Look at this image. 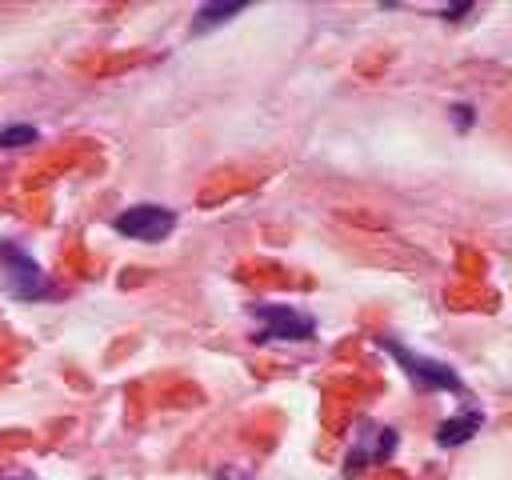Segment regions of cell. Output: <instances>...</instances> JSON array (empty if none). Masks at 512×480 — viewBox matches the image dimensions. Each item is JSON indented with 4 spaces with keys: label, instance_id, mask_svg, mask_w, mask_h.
Instances as JSON below:
<instances>
[{
    "label": "cell",
    "instance_id": "7",
    "mask_svg": "<svg viewBox=\"0 0 512 480\" xmlns=\"http://www.w3.org/2000/svg\"><path fill=\"white\" fill-rule=\"evenodd\" d=\"M32 140H36V128H32V124H12V128H4V132H0V144H4V148L32 144Z\"/></svg>",
    "mask_w": 512,
    "mask_h": 480
},
{
    "label": "cell",
    "instance_id": "2",
    "mask_svg": "<svg viewBox=\"0 0 512 480\" xmlns=\"http://www.w3.org/2000/svg\"><path fill=\"white\" fill-rule=\"evenodd\" d=\"M388 352L408 368V376H412L420 388L460 392V376H456L452 368H444V364H436V360H424V356H416V352H408V348H400V344H388Z\"/></svg>",
    "mask_w": 512,
    "mask_h": 480
},
{
    "label": "cell",
    "instance_id": "4",
    "mask_svg": "<svg viewBox=\"0 0 512 480\" xmlns=\"http://www.w3.org/2000/svg\"><path fill=\"white\" fill-rule=\"evenodd\" d=\"M4 268H8V272H16V280H12L16 296H40L44 280H40L36 264H32L24 252H16V248H4Z\"/></svg>",
    "mask_w": 512,
    "mask_h": 480
},
{
    "label": "cell",
    "instance_id": "1",
    "mask_svg": "<svg viewBox=\"0 0 512 480\" xmlns=\"http://www.w3.org/2000/svg\"><path fill=\"white\" fill-rule=\"evenodd\" d=\"M172 224H176V216L168 208H156V204H136V208L116 216V232L132 236V240H164L172 232Z\"/></svg>",
    "mask_w": 512,
    "mask_h": 480
},
{
    "label": "cell",
    "instance_id": "5",
    "mask_svg": "<svg viewBox=\"0 0 512 480\" xmlns=\"http://www.w3.org/2000/svg\"><path fill=\"white\" fill-rule=\"evenodd\" d=\"M476 428H480V412H464V416H452V420H444V424H440V432H436V444H440V448L464 444V440H468Z\"/></svg>",
    "mask_w": 512,
    "mask_h": 480
},
{
    "label": "cell",
    "instance_id": "3",
    "mask_svg": "<svg viewBox=\"0 0 512 480\" xmlns=\"http://www.w3.org/2000/svg\"><path fill=\"white\" fill-rule=\"evenodd\" d=\"M256 316L264 320V332L260 336H288V340H308L316 332L312 316L296 312V308H280V304H264L256 308Z\"/></svg>",
    "mask_w": 512,
    "mask_h": 480
},
{
    "label": "cell",
    "instance_id": "6",
    "mask_svg": "<svg viewBox=\"0 0 512 480\" xmlns=\"http://www.w3.org/2000/svg\"><path fill=\"white\" fill-rule=\"evenodd\" d=\"M240 8H244V0H216V4L200 8V12H196V32H200V28H208V24H216V20H228V16H236Z\"/></svg>",
    "mask_w": 512,
    "mask_h": 480
}]
</instances>
